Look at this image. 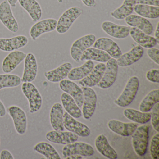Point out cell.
<instances>
[{"instance_id": "cell-21", "label": "cell", "mask_w": 159, "mask_h": 159, "mask_svg": "<svg viewBox=\"0 0 159 159\" xmlns=\"http://www.w3.org/2000/svg\"><path fill=\"white\" fill-rule=\"evenodd\" d=\"M107 125L112 132L124 137L132 135L138 127L137 124L123 122L115 120H110Z\"/></svg>"}, {"instance_id": "cell-41", "label": "cell", "mask_w": 159, "mask_h": 159, "mask_svg": "<svg viewBox=\"0 0 159 159\" xmlns=\"http://www.w3.org/2000/svg\"><path fill=\"white\" fill-rule=\"evenodd\" d=\"M147 54L155 64L159 65V50L157 48H149L147 51Z\"/></svg>"}, {"instance_id": "cell-17", "label": "cell", "mask_w": 159, "mask_h": 159, "mask_svg": "<svg viewBox=\"0 0 159 159\" xmlns=\"http://www.w3.org/2000/svg\"><path fill=\"white\" fill-rule=\"evenodd\" d=\"M28 39L23 35L10 39L0 38V50L5 52H11L25 47L28 43Z\"/></svg>"}, {"instance_id": "cell-24", "label": "cell", "mask_w": 159, "mask_h": 159, "mask_svg": "<svg viewBox=\"0 0 159 159\" xmlns=\"http://www.w3.org/2000/svg\"><path fill=\"white\" fill-rule=\"evenodd\" d=\"M129 34L136 43L143 48H152L157 44L154 37L147 35L136 28H130Z\"/></svg>"}, {"instance_id": "cell-31", "label": "cell", "mask_w": 159, "mask_h": 159, "mask_svg": "<svg viewBox=\"0 0 159 159\" xmlns=\"http://www.w3.org/2000/svg\"><path fill=\"white\" fill-rule=\"evenodd\" d=\"M93 67L94 63L92 60H87L81 66L71 69L68 75V78L70 80H80L86 77Z\"/></svg>"}, {"instance_id": "cell-25", "label": "cell", "mask_w": 159, "mask_h": 159, "mask_svg": "<svg viewBox=\"0 0 159 159\" xmlns=\"http://www.w3.org/2000/svg\"><path fill=\"white\" fill-rule=\"evenodd\" d=\"M72 69V65L70 63H65L57 68L44 72V76L49 81L57 83L65 80Z\"/></svg>"}, {"instance_id": "cell-20", "label": "cell", "mask_w": 159, "mask_h": 159, "mask_svg": "<svg viewBox=\"0 0 159 159\" xmlns=\"http://www.w3.org/2000/svg\"><path fill=\"white\" fill-rule=\"evenodd\" d=\"M101 27L104 32L115 39H124L129 35L130 27L127 26L120 25L110 21H105Z\"/></svg>"}, {"instance_id": "cell-12", "label": "cell", "mask_w": 159, "mask_h": 159, "mask_svg": "<svg viewBox=\"0 0 159 159\" xmlns=\"http://www.w3.org/2000/svg\"><path fill=\"white\" fill-rule=\"evenodd\" d=\"M57 21L53 18L43 19L34 24L30 30V35L35 41L44 33L54 31L56 29Z\"/></svg>"}, {"instance_id": "cell-36", "label": "cell", "mask_w": 159, "mask_h": 159, "mask_svg": "<svg viewBox=\"0 0 159 159\" xmlns=\"http://www.w3.org/2000/svg\"><path fill=\"white\" fill-rule=\"evenodd\" d=\"M159 102V89H154L150 92L140 102L139 111L142 112H149L153 106Z\"/></svg>"}, {"instance_id": "cell-7", "label": "cell", "mask_w": 159, "mask_h": 159, "mask_svg": "<svg viewBox=\"0 0 159 159\" xmlns=\"http://www.w3.org/2000/svg\"><path fill=\"white\" fill-rule=\"evenodd\" d=\"M8 113L13 121L15 128L17 134L24 135L27 129V118L25 111L20 107L10 106Z\"/></svg>"}, {"instance_id": "cell-37", "label": "cell", "mask_w": 159, "mask_h": 159, "mask_svg": "<svg viewBox=\"0 0 159 159\" xmlns=\"http://www.w3.org/2000/svg\"><path fill=\"white\" fill-rule=\"evenodd\" d=\"M22 80L18 75L15 74H0V90L5 88H13L19 86Z\"/></svg>"}, {"instance_id": "cell-40", "label": "cell", "mask_w": 159, "mask_h": 159, "mask_svg": "<svg viewBox=\"0 0 159 159\" xmlns=\"http://www.w3.org/2000/svg\"><path fill=\"white\" fill-rule=\"evenodd\" d=\"M146 78L148 80L155 83H159V70L151 69L146 73Z\"/></svg>"}, {"instance_id": "cell-29", "label": "cell", "mask_w": 159, "mask_h": 159, "mask_svg": "<svg viewBox=\"0 0 159 159\" xmlns=\"http://www.w3.org/2000/svg\"><path fill=\"white\" fill-rule=\"evenodd\" d=\"M111 58L110 56L105 51L97 48L86 49L81 57L80 61L93 60L100 63H106Z\"/></svg>"}, {"instance_id": "cell-35", "label": "cell", "mask_w": 159, "mask_h": 159, "mask_svg": "<svg viewBox=\"0 0 159 159\" xmlns=\"http://www.w3.org/2000/svg\"><path fill=\"white\" fill-rule=\"evenodd\" d=\"M134 11L139 16L149 19H156L159 17V7L136 4Z\"/></svg>"}, {"instance_id": "cell-6", "label": "cell", "mask_w": 159, "mask_h": 159, "mask_svg": "<svg viewBox=\"0 0 159 159\" xmlns=\"http://www.w3.org/2000/svg\"><path fill=\"white\" fill-rule=\"evenodd\" d=\"M0 21L13 33H16L19 30V26L14 16L11 7L7 0L0 3Z\"/></svg>"}, {"instance_id": "cell-14", "label": "cell", "mask_w": 159, "mask_h": 159, "mask_svg": "<svg viewBox=\"0 0 159 159\" xmlns=\"http://www.w3.org/2000/svg\"><path fill=\"white\" fill-rule=\"evenodd\" d=\"M93 48L105 51L111 57L118 59L122 55V52L118 44L111 39L101 38L98 39L93 44Z\"/></svg>"}, {"instance_id": "cell-38", "label": "cell", "mask_w": 159, "mask_h": 159, "mask_svg": "<svg viewBox=\"0 0 159 159\" xmlns=\"http://www.w3.org/2000/svg\"><path fill=\"white\" fill-rule=\"evenodd\" d=\"M150 152L152 159H158L159 156V133L153 136L150 146Z\"/></svg>"}, {"instance_id": "cell-5", "label": "cell", "mask_w": 159, "mask_h": 159, "mask_svg": "<svg viewBox=\"0 0 159 159\" xmlns=\"http://www.w3.org/2000/svg\"><path fill=\"white\" fill-rule=\"evenodd\" d=\"M95 41L96 37L93 34H88L76 40L70 48V55L72 59L76 62H80L84 52L92 46Z\"/></svg>"}, {"instance_id": "cell-30", "label": "cell", "mask_w": 159, "mask_h": 159, "mask_svg": "<svg viewBox=\"0 0 159 159\" xmlns=\"http://www.w3.org/2000/svg\"><path fill=\"white\" fill-rule=\"evenodd\" d=\"M61 100L64 108L70 116L77 119L81 117L82 112L72 97L64 93L61 95Z\"/></svg>"}, {"instance_id": "cell-46", "label": "cell", "mask_w": 159, "mask_h": 159, "mask_svg": "<svg viewBox=\"0 0 159 159\" xmlns=\"http://www.w3.org/2000/svg\"><path fill=\"white\" fill-rule=\"evenodd\" d=\"M154 36H155V39L157 42V43L159 44V22L157 23V26L154 33Z\"/></svg>"}, {"instance_id": "cell-13", "label": "cell", "mask_w": 159, "mask_h": 159, "mask_svg": "<svg viewBox=\"0 0 159 159\" xmlns=\"http://www.w3.org/2000/svg\"><path fill=\"white\" fill-rule=\"evenodd\" d=\"M60 89L69 94L74 99L78 107L81 108L84 102V94L81 88L70 80H64L59 82Z\"/></svg>"}, {"instance_id": "cell-45", "label": "cell", "mask_w": 159, "mask_h": 159, "mask_svg": "<svg viewBox=\"0 0 159 159\" xmlns=\"http://www.w3.org/2000/svg\"><path fill=\"white\" fill-rule=\"evenodd\" d=\"M6 114V108L1 100H0V117H4Z\"/></svg>"}, {"instance_id": "cell-19", "label": "cell", "mask_w": 159, "mask_h": 159, "mask_svg": "<svg viewBox=\"0 0 159 159\" xmlns=\"http://www.w3.org/2000/svg\"><path fill=\"white\" fill-rule=\"evenodd\" d=\"M26 54L21 51H13L3 59L2 70L4 73H11L25 58Z\"/></svg>"}, {"instance_id": "cell-33", "label": "cell", "mask_w": 159, "mask_h": 159, "mask_svg": "<svg viewBox=\"0 0 159 159\" xmlns=\"http://www.w3.org/2000/svg\"><path fill=\"white\" fill-rule=\"evenodd\" d=\"M123 114L128 120L141 124H144L151 120V113L142 112L132 108L124 110Z\"/></svg>"}, {"instance_id": "cell-3", "label": "cell", "mask_w": 159, "mask_h": 159, "mask_svg": "<svg viewBox=\"0 0 159 159\" xmlns=\"http://www.w3.org/2000/svg\"><path fill=\"white\" fill-rule=\"evenodd\" d=\"M22 91L28 100L30 113H36L39 111L42 106L43 99L37 87L31 82H24Z\"/></svg>"}, {"instance_id": "cell-22", "label": "cell", "mask_w": 159, "mask_h": 159, "mask_svg": "<svg viewBox=\"0 0 159 159\" xmlns=\"http://www.w3.org/2000/svg\"><path fill=\"white\" fill-rule=\"evenodd\" d=\"M144 54V49L140 45L134 46L130 51L122 54L117 60V64L120 67L128 66L139 60Z\"/></svg>"}, {"instance_id": "cell-27", "label": "cell", "mask_w": 159, "mask_h": 159, "mask_svg": "<svg viewBox=\"0 0 159 159\" xmlns=\"http://www.w3.org/2000/svg\"><path fill=\"white\" fill-rule=\"evenodd\" d=\"M63 115L64 111L61 104L59 103L54 104L50 111V119L51 125L55 131L64 130Z\"/></svg>"}, {"instance_id": "cell-34", "label": "cell", "mask_w": 159, "mask_h": 159, "mask_svg": "<svg viewBox=\"0 0 159 159\" xmlns=\"http://www.w3.org/2000/svg\"><path fill=\"white\" fill-rule=\"evenodd\" d=\"M33 149L47 159H61L57 151L51 144L47 142L43 141L37 143L34 146Z\"/></svg>"}, {"instance_id": "cell-4", "label": "cell", "mask_w": 159, "mask_h": 159, "mask_svg": "<svg viewBox=\"0 0 159 159\" xmlns=\"http://www.w3.org/2000/svg\"><path fill=\"white\" fill-rule=\"evenodd\" d=\"M82 13V10L78 7H73L64 12L57 21L56 30L60 34L66 33L72 24Z\"/></svg>"}, {"instance_id": "cell-11", "label": "cell", "mask_w": 159, "mask_h": 159, "mask_svg": "<svg viewBox=\"0 0 159 159\" xmlns=\"http://www.w3.org/2000/svg\"><path fill=\"white\" fill-rule=\"evenodd\" d=\"M63 124L68 131L82 137L88 136L91 133L87 125L76 120L67 112H65L63 115Z\"/></svg>"}, {"instance_id": "cell-2", "label": "cell", "mask_w": 159, "mask_h": 159, "mask_svg": "<svg viewBox=\"0 0 159 159\" xmlns=\"http://www.w3.org/2000/svg\"><path fill=\"white\" fill-rule=\"evenodd\" d=\"M132 135V145L137 155L143 156L148 149L149 137V126L142 125L137 127Z\"/></svg>"}, {"instance_id": "cell-23", "label": "cell", "mask_w": 159, "mask_h": 159, "mask_svg": "<svg viewBox=\"0 0 159 159\" xmlns=\"http://www.w3.org/2000/svg\"><path fill=\"white\" fill-rule=\"evenodd\" d=\"M125 22L129 26L136 28L147 35L152 34L153 27L146 18L136 15H130L125 18Z\"/></svg>"}, {"instance_id": "cell-48", "label": "cell", "mask_w": 159, "mask_h": 159, "mask_svg": "<svg viewBox=\"0 0 159 159\" xmlns=\"http://www.w3.org/2000/svg\"><path fill=\"white\" fill-rule=\"evenodd\" d=\"M9 4L11 5V7L15 8L16 6V3L18 0H7Z\"/></svg>"}, {"instance_id": "cell-39", "label": "cell", "mask_w": 159, "mask_h": 159, "mask_svg": "<svg viewBox=\"0 0 159 159\" xmlns=\"http://www.w3.org/2000/svg\"><path fill=\"white\" fill-rule=\"evenodd\" d=\"M152 112L151 113L152 125L153 129L156 132H159V103H156L153 106L152 108Z\"/></svg>"}, {"instance_id": "cell-18", "label": "cell", "mask_w": 159, "mask_h": 159, "mask_svg": "<svg viewBox=\"0 0 159 159\" xmlns=\"http://www.w3.org/2000/svg\"><path fill=\"white\" fill-rule=\"evenodd\" d=\"M106 67V65L103 63L96 65L86 77L80 80L79 84L83 87H91L95 86L102 79Z\"/></svg>"}, {"instance_id": "cell-47", "label": "cell", "mask_w": 159, "mask_h": 159, "mask_svg": "<svg viewBox=\"0 0 159 159\" xmlns=\"http://www.w3.org/2000/svg\"><path fill=\"white\" fill-rule=\"evenodd\" d=\"M65 159H82V156L79 154H73V155H70L66 157Z\"/></svg>"}, {"instance_id": "cell-9", "label": "cell", "mask_w": 159, "mask_h": 159, "mask_svg": "<svg viewBox=\"0 0 159 159\" xmlns=\"http://www.w3.org/2000/svg\"><path fill=\"white\" fill-rule=\"evenodd\" d=\"M106 70L100 81L97 84L101 89L110 87L116 81L118 72V65L117 60L111 58L107 62Z\"/></svg>"}, {"instance_id": "cell-16", "label": "cell", "mask_w": 159, "mask_h": 159, "mask_svg": "<svg viewBox=\"0 0 159 159\" xmlns=\"http://www.w3.org/2000/svg\"><path fill=\"white\" fill-rule=\"evenodd\" d=\"M46 138L48 141L55 144L67 145L77 141L79 136L70 131L64 132L54 130L46 134Z\"/></svg>"}, {"instance_id": "cell-10", "label": "cell", "mask_w": 159, "mask_h": 159, "mask_svg": "<svg viewBox=\"0 0 159 159\" xmlns=\"http://www.w3.org/2000/svg\"><path fill=\"white\" fill-rule=\"evenodd\" d=\"M94 152L93 148L90 144L76 141L66 145L62 149V154L64 158L73 154H79L84 157H88L93 155Z\"/></svg>"}, {"instance_id": "cell-43", "label": "cell", "mask_w": 159, "mask_h": 159, "mask_svg": "<svg viewBox=\"0 0 159 159\" xmlns=\"http://www.w3.org/2000/svg\"><path fill=\"white\" fill-rule=\"evenodd\" d=\"M14 156L9 151L4 149L0 153V159H14Z\"/></svg>"}, {"instance_id": "cell-28", "label": "cell", "mask_w": 159, "mask_h": 159, "mask_svg": "<svg viewBox=\"0 0 159 159\" xmlns=\"http://www.w3.org/2000/svg\"><path fill=\"white\" fill-rule=\"evenodd\" d=\"M20 6L29 14L33 22L40 20L42 16V10L37 0H18Z\"/></svg>"}, {"instance_id": "cell-42", "label": "cell", "mask_w": 159, "mask_h": 159, "mask_svg": "<svg viewBox=\"0 0 159 159\" xmlns=\"http://www.w3.org/2000/svg\"><path fill=\"white\" fill-rule=\"evenodd\" d=\"M136 4L159 6V0H137Z\"/></svg>"}, {"instance_id": "cell-26", "label": "cell", "mask_w": 159, "mask_h": 159, "mask_svg": "<svg viewBox=\"0 0 159 159\" xmlns=\"http://www.w3.org/2000/svg\"><path fill=\"white\" fill-rule=\"evenodd\" d=\"M95 145L98 151L106 158L109 159L118 158L117 152L110 145L107 137L104 135L100 134L97 137Z\"/></svg>"}, {"instance_id": "cell-32", "label": "cell", "mask_w": 159, "mask_h": 159, "mask_svg": "<svg viewBox=\"0 0 159 159\" xmlns=\"http://www.w3.org/2000/svg\"><path fill=\"white\" fill-rule=\"evenodd\" d=\"M136 1L124 0L123 3L120 7L111 13V15L113 18L118 20L125 19L134 11V7L136 4Z\"/></svg>"}, {"instance_id": "cell-8", "label": "cell", "mask_w": 159, "mask_h": 159, "mask_svg": "<svg viewBox=\"0 0 159 159\" xmlns=\"http://www.w3.org/2000/svg\"><path fill=\"white\" fill-rule=\"evenodd\" d=\"M84 94L82 114L85 120H89L94 114L96 107L97 95L91 87H82Z\"/></svg>"}, {"instance_id": "cell-44", "label": "cell", "mask_w": 159, "mask_h": 159, "mask_svg": "<svg viewBox=\"0 0 159 159\" xmlns=\"http://www.w3.org/2000/svg\"><path fill=\"white\" fill-rule=\"evenodd\" d=\"M83 3L88 7H93L95 6V0H82Z\"/></svg>"}, {"instance_id": "cell-1", "label": "cell", "mask_w": 159, "mask_h": 159, "mask_svg": "<svg viewBox=\"0 0 159 159\" xmlns=\"http://www.w3.org/2000/svg\"><path fill=\"white\" fill-rule=\"evenodd\" d=\"M139 84L137 77L136 76L131 77L127 81L120 95L114 101V103L121 107H125L130 105L137 93Z\"/></svg>"}, {"instance_id": "cell-15", "label": "cell", "mask_w": 159, "mask_h": 159, "mask_svg": "<svg viewBox=\"0 0 159 159\" xmlns=\"http://www.w3.org/2000/svg\"><path fill=\"white\" fill-rule=\"evenodd\" d=\"M25 61V68L22 77L23 82H32L38 74V65L37 59L32 53L27 55Z\"/></svg>"}]
</instances>
